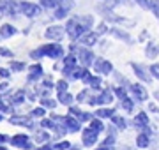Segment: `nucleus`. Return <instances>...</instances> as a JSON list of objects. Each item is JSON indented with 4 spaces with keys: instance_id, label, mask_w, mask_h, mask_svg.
I'll return each mask as SVG.
<instances>
[{
    "instance_id": "obj_1",
    "label": "nucleus",
    "mask_w": 159,
    "mask_h": 150,
    "mask_svg": "<svg viewBox=\"0 0 159 150\" xmlns=\"http://www.w3.org/2000/svg\"><path fill=\"white\" fill-rule=\"evenodd\" d=\"M30 57L34 58V60H39L41 57H50V58H53V60H58V58L64 57V48L55 41V42L43 44L41 48H37V50H34V51H30Z\"/></svg>"
},
{
    "instance_id": "obj_2",
    "label": "nucleus",
    "mask_w": 159,
    "mask_h": 150,
    "mask_svg": "<svg viewBox=\"0 0 159 150\" xmlns=\"http://www.w3.org/2000/svg\"><path fill=\"white\" fill-rule=\"evenodd\" d=\"M71 51L78 57V62L83 65V67H89V65H94V60H96V55L92 53V50L89 46H83V44H71Z\"/></svg>"
},
{
    "instance_id": "obj_3",
    "label": "nucleus",
    "mask_w": 159,
    "mask_h": 150,
    "mask_svg": "<svg viewBox=\"0 0 159 150\" xmlns=\"http://www.w3.org/2000/svg\"><path fill=\"white\" fill-rule=\"evenodd\" d=\"M90 29H87L85 25L80 21L78 16H73L67 20V23H66V32H67L69 39L71 41H78L81 35L85 34V32H89Z\"/></svg>"
},
{
    "instance_id": "obj_4",
    "label": "nucleus",
    "mask_w": 159,
    "mask_h": 150,
    "mask_svg": "<svg viewBox=\"0 0 159 150\" xmlns=\"http://www.w3.org/2000/svg\"><path fill=\"white\" fill-rule=\"evenodd\" d=\"M20 11H21V14L25 18H30V20H34V18H37L43 12V7L37 6V4H34V2H27V0H21L20 2Z\"/></svg>"
},
{
    "instance_id": "obj_5",
    "label": "nucleus",
    "mask_w": 159,
    "mask_h": 150,
    "mask_svg": "<svg viewBox=\"0 0 159 150\" xmlns=\"http://www.w3.org/2000/svg\"><path fill=\"white\" fill-rule=\"evenodd\" d=\"M113 90H110V88H104V90H101L99 94H96V95H92L90 101H89V104L90 106H104V104H110L111 101H113Z\"/></svg>"
},
{
    "instance_id": "obj_6",
    "label": "nucleus",
    "mask_w": 159,
    "mask_h": 150,
    "mask_svg": "<svg viewBox=\"0 0 159 150\" xmlns=\"http://www.w3.org/2000/svg\"><path fill=\"white\" fill-rule=\"evenodd\" d=\"M131 69L134 71L138 80H142L143 83H150L152 81V74H150V69H145L142 64H136V62H131Z\"/></svg>"
},
{
    "instance_id": "obj_7",
    "label": "nucleus",
    "mask_w": 159,
    "mask_h": 150,
    "mask_svg": "<svg viewBox=\"0 0 159 150\" xmlns=\"http://www.w3.org/2000/svg\"><path fill=\"white\" fill-rule=\"evenodd\" d=\"M94 71L97 74H110V73H113V64L106 60V58L99 57L94 60Z\"/></svg>"
},
{
    "instance_id": "obj_8",
    "label": "nucleus",
    "mask_w": 159,
    "mask_h": 150,
    "mask_svg": "<svg viewBox=\"0 0 159 150\" xmlns=\"http://www.w3.org/2000/svg\"><path fill=\"white\" fill-rule=\"evenodd\" d=\"M64 35H66V27H62V25H51L44 32V37L50 41H60Z\"/></svg>"
},
{
    "instance_id": "obj_9",
    "label": "nucleus",
    "mask_w": 159,
    "mask_h": 150,
    "mask_svg": "<svg viewBox=\"0 0 159 150\" xmlns=\"http://www.w3.org/2000/svg\"><path fill=\"white\" fill-rule=\"evenodd\" d=\"M9 141H11V145L20 147V148H25V150H32V148H34V143L29 139L27 134H16V136H12Z\"/></svg>"
},
{
    "instance_id": "obj_10",
    "label": "nucleus",
    "mask_w": 159,
    "mask_h": 150,
    "mask_svg": "<svg viewBox=\"0 0 159 150\" xmlns=\"http://www.w3.org/2000/svg\"><path fill=\"white\" fill-rule=\"evenodd\" d=\"M129 92L131 95L136 99V101H140V103H145L148 99V92H147V88L143 87V85H138V83H131V87H129Z\"/></svg>"
},
{
    "instance_id": "obj_11",
    "label": "nucleus",
    "mask_w": 159,
    "mask_h": 150,
    "mask_svg": "<svg viewBox=\"0 0 159 150\" xmlns=\"http://www.w3.org/2000/svg\"><path fill=\"white\" fill-rule=\"evenodd\" d=\"M97 136H99V133L94 131V129L89 126V127H85V129H83V133H81V141H83L85 147H94L96 141H97Z\"/></svg>"
},
{
    "instance_id": "obj_12",
    "label": "nucleus",
    "mask_w": 159,
    "mask_h": 150,
    "mask_svg": "<svg viewBox=\"0 0 159 150\" xmlns=\"http://www.w3.org/2000/svg\"><path fill=\"white\" fill-rule=\"evenodd\" d=\"M133 126L136 127V129H142L143 133L150 134V127H148V115H147V113H143V111H140V113L134 117Z\"/></svg>"
},
{
    "instance_id": "obj_13",
    "label": "nucleus",
    "mask_w": 159,
    "mask_h": 150,
    "mask_svg": "<svg viewBox=\"0 0 159 150\" xmlns=\"http://www.w3.org/2000/svg\"><path fill=\"white\" fill-rule=\"evenodd\" d=\"M97 41H99V34H97L96 30H94V32H90V30H89V32H85V34L80 37L78 42H80V44H83V46L92 48V46H96Z\"/></svg>"
},
{
    "instance_id": "obj_14",
    "label": "nucleus",
    "mask_w": 159,
    "mask_h": 150,
    "mask_svg": "<svg viewBox=\"0 0 159 150\" xmlns=\"http://www.w3.org/2000/svg\"><path fill=\"white\" fill-rule=\"evenodd\" d=\"M108 34L117 37V39H120V41H124V42H127V44H133V42H134V39L129 35V32H125V30H122V29H117V27H110Z\"/></svg>"
},
{
    "instance_id": "obj_15",
    "label": "nucleus",
    "mask_w": 159,
    "mask_h": 150,
    "mask_svg": "<svg viewBox=\"0 0 159 150\" xmlns=\"http://www.w3.org/2000/svg\"><path fill=\"white\" fill-rule=\"evenodd\" d=\"M18 14H21V11H20V2H16V0H6V16L16 18Z\"/></svg>"
},
{
    "instance_id": "obj_16",
    "label": "nucleus",
    "mask_w": 159,
    "mask_h": 150,
    "mask_svg": "<svg viewBox=\"0 0 159 150\" xmlns=\"http://www.w3.org/2000/svg\"><path fill=\"white\" fill-rule=\"evenodd\" d=\"M25 97H27L25 90H16L14 94H9V95L6 97V101H9V103H11V106H18V104L25 103Z\"/></svg>"
},
{
    "instance_id": "obj_17",
    "label": "nucleus",
    "mask_w": 159,
    "mask_h": 150,
    "mask_svg": "<svg viewBox=\"0 0 159 150\" xmlns=\"http://www.w3.org/2000/svg\"><path fill=\"white\" fill-rule=\"evenodd\" d=\"M9 122L14 124V126H25V127H29V129H35V124L32 122L30 117H11Z\"/></svg>"
},
{
    "instance_id": "obj_18",
    "label": "nucleus",
    "mask_w": 159,
    "mask_h": 150,
    "mask_svg": "<svg viewBox=\"0 0 159 150\" xmlns=\"http://www.w3.org/2000/svg\"><path fill=\"white\" fill-rule=\"evenodd\" d=\"M145 57L147 58H156L159 57V44L156 41H148L145 46Z\"/></svg>"
},
{
    "instance_id": "obj_19",
    "label": "nucleus",
    "mask_w": 159,
    "mask_h": 150,
    "mask_svg": "<svg viewBox=\"0 0 159 150\" xmlns=\"http://www.w3.org/2000/svg\"><path fill=\"white\" fill-rule=\"evenodd\" d=\"M66 127H67L69 133H78L81 124H80V120L74 115H69V117H66Z\"/></svg>"
},
{
    "instance_id": "obj_20",
    "label": "nucleus",
    "mask_w": 159,
    "mask_h": 150,
    "mask_svg": "<svg viewBox=\"0 0 159 150\" xmlns=\"http://www.w3.org/2000/svg\"><path fill=\"white\" fill-rule=\"evenodd\" d=\"M16 27L11 23H4L2 27H0V35H2V39H9V37H12V35H16Z\"/></svg>"
},
{
    "instance_id": "obj_21",
    "label": "nucleus",
    "mask_w": 159,
    "mask_h": 150,
    "mask_svg": "<svg viewBox=\"0 0 159 150\" xmlns=\"http://www.w3.org/2000/svg\"><path fill=\"white\" fill-rule=\"evenodd\" d=\"M43 76V65L41 64H35L29 69V81H37Z\"/></svg>"
},
{
    "instance_id": "obj_22",
    "label": "nucleus",
    "mask_w": 159,
    "mask_h": 150,
    "mask_svg": "<svg viewBox=\"0 0 159 150\" xmlns=\"http://www.w3.org/2000/svg\"><path fill=\"white\" fill-rule=\"evenodd\" d=\"M71 115H74L80 122H90L92 118H94V117H92V113L81 111V110H78V108H71Z\"/></svg>"
},
{
    "instance_id": "obj_23",
    "label": "nucleus",
    "mask_w": 159,
    "mask_h": 150,
    "mask_svg": "<svg viewBox=\"0 0 159 150\" xmlns=\"http://www.w3.org/2000/svg\"><path fill=\"white\" fill-rule=\"evenodd\" d=\"M148 145H150V134L147 133H140L136 136V147L138 148H147Z\"/></svg>"
},
{
    "instance_id": "obj_24",
    "label": "nucleus",
    "mask_w": 159,
    "mask_h": 150,
    "mask_svg": "<svg viewBox=\"0 0 159 150\" xmlns=\"http://www.w3.org/2000/svg\"><path fill=\"white\" fill-rule=\"evenodd\" d=\"M67 14H69V9L60 6V4H58V7L53 9V18H55V20H64V18H67Z\"/></svg>"
},
{
    "instance_id": "obj_25",
    "label": "nucleus",
    "mask_w": 159,
    "mask_h": 150,
    "mask_svg": "<svg viewBox=\"0 0 159 150\" xmlns=\"http://www.w3.org/2000/svg\"><path fill=\"white\" fill-rule=\"evenodd\" d=\"M113 115H115L113 108H97L96 110V117H99V118H111Z\"/></svg>"
},
{
    "instance_id": "obj_26",
    "label": "nucleus",
    "mask_w": 159,
    "mask_h": 150,
    "mask_svg": "<svg viewBox=\"0 0 159 150\" xmlns=\"http://www.w3.org/2000/svg\"><path fill=\"white\" fill-rule=\"evenodd\" d=\"M110 120L113 122V126L117 127V129H125V127H127V120H125L122 115H113Z\"/></svg>"
},
{
    "instance_id": "obj_27",
    "label": "nucleus",
    "mask_w": 159,
    "mask_h": 150,
    "mask_svg": "<svg viewBox=\"0 0 159 150\" xmlns=\"http://www.w3.org/2000/svg\"><path fill=\"white\" fill-rule=\"evenodd\" d=\"M73 95L69 92H58V103L64 104V106H71L73 104Z\"/></svg>"
},
{
    "instance_id": "obj_28",
    "label": "nucleus",
    "mask_w": 159,
    "mask_h": 150,
    "mask_svg": "<svg viewBox=\"0 0 159 150\" xmlns=\"http://www.w3.org/2000/svg\"><path fill=\"white\" fill-rule=\"evenodd\" d=\"M92 95H94V94H92V90H89V88H87V90H81V92L76 95V101H78V103H89Z\"/></svg>"
},
{
    "instance_id": "obj_29",
    "label": "nucleus",
    "mask_w": 159,
    "mask_h": 150,
    "mask_svg": "<svg viewBox=\"0 0 159 150\" xmlns=\"http://www.w3.org/2000/svg\"><path fill=\"white\" fill-rule=\"evenodd\" d=\"M120 103H122V108H124V111H127V113H133V110H134V103H133V99L127 95V97L120 99Z\"/></svg>"
},
{
    "instance_id": "obj_30",
    "label": "nucleus",
    "mask_w": 159,
    "mask_h": 150,
    "mask_svg": "<svg viewBox=\"0 0 159 150\" xmlns=\"http://www.w3.org/2000/svg\"><path fill=\"white\" fill-rule=\"evenodd\" d=\"M90 127L94 129V131H97V133H102V131L106 129V127H104V124L101 122V118H99V117H96V118H92V120H90Z\"/></svg>"
},
{
    "instance_id": "obj_31",
    "label": "nucleus",
    "mask_w": 159,
    "mask_h": 150,
    "mask_svg": "<svg viewBox=\"0 0 159 150\" xmlns=\"http://www.w3.org/2000/svg\"><path fill=\"white\" fill-rule=\"evenodd\" d=\"M58 4H60V0H39V6L43 9H55V7H58Z\"/></svg>"
},
{
    "instance_id": "obj_32",
    "label": "nucleus",
    "mask_w": 159,
    "mask_h": 150,
    "mask_svg": "<svg viewBox=\"0 0 159 150\" xmlns=\"http://www.w3.org/2000/svg\"><path fill=\"white\" fill-rule=\"evenodd\" d=\"M34 138H35V141H37V143H46V141H50V134L44 133V131H37Z\"/></svg>"
},
{
    "instance_id": "obj_33",
    "label": "nucleus",
    "mask_w": 159,
    "mask_h": 150,
    "mask_svg": "<svg viewBox=\"0 0 159 150\" xmlns=\"http://www.w3.org/2000/svg\"><path fill=\"white\" fill-rule=\"evenodd\" d=\"M87 85H90V88H96V90H97V88L102 85L101 78H99V76H90V80L87 81Z\"/></svg>"
},
{
    "instance_id": "obj_34",
    "label": "nucleus",
    "mask_w": 159,
    "mask_h": 150,
    "mask_svg": "<svg viewBox=\"0 0 159 150\" xmlns=\"http://www.w3.org/2000/svg\"><path fill=\"white\" fill-rule=\"evenodd\" d=\"M44 113H46L44 106H39V108H34V110H32L30 117H32V118H43V117H44Z\"/></svg>"
},
{
    "instance_id": "obj_35",
    "label": "nucleus",
    "mask_w": 159,
    "mask_h": 150,
    "mask_svg": "<svg viewBox=\"0 0 159 150\" xmlns=\"http://www.w3.org/2000/svg\"><path fill=\"white\" fill-rule=\"evenodd\" d=\"M41 106H44V108H51V110H53V108L57 106V103H55L51 97H41Z\"/></svg>"
},
{
    "instance_id": "obj_36",
    "label": "nucleus",
    "mask_w": 159,
    "mask_h": 150,
    "mask_svg": "<svg viewBox=\"0 0 159 150\" xmlns=\"http://www.w3.org/2000/svg\"><path fill=\"white\" fill-rule=\"evenodd\" d=\"M96 32H97L99 35H102V34H108V32H110L108 23H106V21H101V23H99V25L96 27Z\"/></svg>"
},
{
    "instance_id": "obj_37",
    "label": "nucleus",
    "mask_w": 159,
    "mask_h": 150,
    "mask_svg": "<svg viewBox=\"0 0 159 150\" xmlns=\"http://www.w3.org/2000/svg\"><path fill=\"white\" fill-rule=\"evenodd\" d=\"M113 94H115V95H117L119 99L127 97V92H125V88H124V87H115V88H113Z\"/></svg>"
},
{
    "instance_id": "obj_38",
    "label": "nucleus",
    "mask_w": 159,
    "mask_h": 150,
    "mask_svg": "<svg viewBox=\"0 0 159 150\" xmlns=\"http://www.w3.org/2000/svg\"><path fill=\"white\" fill-rule=\"evenodd\" d=\"M67 148H71V143L69 141H60V143L53 145V150H67Z\"/></svg>"
},
{
    "instance_id": "obj_39",
    "label": "nucleus",
    "mask_w": 159,
    "mask_h": 150,
    "mask_svg": "<svg viewBox=\"0 0 159 150\" xmlns=\"http://www.w3.org/2000/svg\"><path fill=\"white\" fill-rule=\"evenodd\" d=\"M9 65H11V71H18V73L20 71H25V64L23 62H11Z\"/></svg>"
},
{
    "instance_id": "obj_40",
    "label": "nucleus",
    "mask_w": 159,
    "mask_h": 150,
    "mask_svg": "<svg viewBox=\"0 0 159 150\" xmlns=\"http://www.w3.org/2000/svg\"><path fill=\"white\" fill-rule=\"evenodd\" d=\"M148 69H150V74H152V78L159 80V64H152Z\"/></svg>"
},
{
    "instance_id": "obj_41",
    "label": "nucleus",
    "mask_w": 159,
    "mask_h": 150,
    "mask_svg": "<svg viewBox=\"0 0 159 150\" xmlns=\"http://www.w3.org/2000/svg\"><path fill=\"white\" fill-rule=\"evenodd\" d=\"M55 87H57V92H67V81H66V80H60L57 85H55Z\"/></svg>"
},
{
    "instance_id": "obj_42",
    "label": "nucleus",
    "mask_w": 159,
    "mask_h": 150,
    "mask_svg": "<svg viewBox=\"0 0 159 150\" xmlns=\"http://www.w3.org/2000/svg\"><path fill=\"white\" fill-rule=\"evenodd\" d=\"M0 57H6V58H11V57H14V53H12L11 50H7V48H4V46H0Z\"/></svg>"
},
{
    "instance_id": "obj_43",
    "label": "nucleus",
    "mask_w": 159,
    "mask_h": 150,
    "mask_svg": "<svg viewBox=\"0 0 159 150\" xmlns=\"http://www.w3.org/2000/svg\"><path fill=\"white\" fill-rule=\"evenodd\" d=\"M115 78H117V80H119L120 83H122V85H124V87H127V88L131 87V83H129V81H127V78H125V76L119 74V73H115Z\"/></svg>"
},
{
    "instance_id": "obj_44",
    "label": "nucleus",
    "mask_w": 159,
    "mask_h": 150,
    "mask_svg": "<svg viewBox=\"0 0 159 150\" xmlns=\"http://www.w3.org/2000/svg\"><path fill=\"white\" fill-rule=\"evenodd\" d=\"M119 4H120L119 0H104V6L108 7V9H115Z\"/></svg>"
},
{
    "instance_id": "obj_45",
    "label": "nucleus",
    "mask_w": 159,
    "mask_h": 150,
    "mask_svg": "<svg viewBox=\"0 0 159 150\" xmlns=\"http://www.w3.org/2000/svg\"><path fill=\"white\" fill-rule=\"evenodd\" d=\"M142 9H150V0H134Z\"/></svg>"
},
{
    "instance_id": "obj_46",
    "label": "nucleus",
    "mask_w": 159,
    "mask_h": 150,
    "mask_svg": "<svg viewBox=\"0 0 159 150\" xmlns=\"http://www.w3.org/2000/svg\"><path fill=\"white\" fill-rule=\"evenodd\" d=\"M115 138H117V136H106V139H104V141H102V145H108V147H113V143H115Z\"/></svg>"
},
{
    "instance_id": "obj_47",
    "label": "nucleus",
    "mask_w": 159,
    "mask_h": 150,
    "mask_svg": "<svg viewBox=\"0 0 159 150\" xmlns=\"http://www.w3.org/2000/svg\"><path fill=\"white\" fill-rule=\"evenodd\" d=\"M6 14V0H0V18Z\"/></svg>"
},
{
    "instance_id": "obj_48",
    "label": "nucleus",
    "mask_w": 159,
    "mask_h": 150,
    "mask_svg": "<svg viewBox=\"0 0 159 150\" xmlns=\"http://www.w3.org/2000/svg\"><path fill=\"white\" fill-rule=\"evenodd\" d=\"M9 74H11V73H9L7 69H4V67H0V76H2V78H9Z\"/></svg>"
},
{
    "instance_id": "obj_49",
    "label": "nucleus",
    "mask_w": 159,
    "mask_h": 150,
    "mask_svg": "<svg viewBox=\"0 0 159 150\" xmlns=\"http://www.w3.org/2000/svg\"><path fill=\"white\" fill-rule=\"evenodd\" d=\"M6 111H9V106H6L2 103V99H0V113H6Z\"/></svg>"
},
{
    "instance_id": "obj_50",
    "label": "nucleus",
    "mask_w": 159,
    "mask_h": 150,
    "mask_svg": "<svg viewBox=\"0 0 159 150\" xmlns=\"http://www.w3.org/2000/svg\"><path fill=\"white\" fill-rule=\"evenodd\" d=\"M96 150H113L111 147H108V145H101V147H97Z\"/></svg>"
},
{
    "instance_id": "obj_51",
    "label": "nucleus",
    "mask_w": 159,
    "mask_h": 150,
    "mask_svg": "<svg viewBox=\"0 0 159 150\" xmlns=\"http://www.w3.org/2000/svg\"><path fill=\"white\" fill-rule=\"evenodd\" d=\"M35 150H53V147L51 145H43L41 148H35Z\"/></svg>"
},
{
    "instance_id": "obj_52",
    "label": "nucleus",
    "mask_w": 159,
    "mask_h": 150,
    "mask_svg": "<svg viewBox=\"0 0 159 150\" xmlns=\"http://www.w3.org/2000/svg\"><path fill=\"white\" fill-rule=\"evenodd\" d=\"M6 141H9V138H7V136H4V134H0V145L6 143Z\"/></svg>"
},
{
    "instance_id": "obj_53",
    "label": "nucleus",
    "mask_w": 159,
    "mask_h": 150,
    "mask_svg": "<svg viewBox=\"0 0 159 150\" xmlns=\"http://www.w3.org/2000/svg\"><path fill=\"white\" fill-rule=\"evenodd\" d=\"M148 110H150V111H154V113H159V110L156 108V106H154V104H148Z\"/></svg>"
},
{
    "instance_id": "obj_54",
    "label": "nucleus",
    "mask_w": 159,
    "mask_h": 150,
    "mask_svg": "<svg viewBox=\"0 0 159 150\" xmlns=\"http://www.w3.org/2000/svg\"><path fill=\"white\" fill-rule=\"evenodd\" d=\"M2 120H4V117H2V113H0V122H2Z\"/></svg>"
},
{
    "instance_id": "obj_55",
    "label": "nucleus",
    "mask_w": 159,
    "mask_h": 150,
    "mask_svg": "<svg viewBox=\"0 0 159 150\" xmlns=\"http://www.w3.org/2000/svg\"><path fill=\"white\" fill-rule=\"evenodd\" d=\"M156 95H157V99H159V92H157V94H156Z\"/></svg>"
},
{
    "instance_id": "obj_56",
    "label": "nucleus",
    "mask_w": 159,
    "mask_h": 150,
    "mask_svg": "<svg viewBox=\"0 0 159 150\" xmlns=\"http://www.w3.org/2000/svg\"><path fill=\"white\" fill-rule=\"evenodd\" d=\"M0 39H2V35H0Z\"/></svg>"
}]
</instances>
